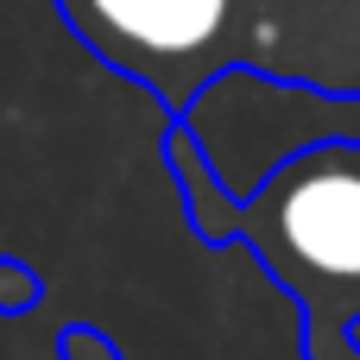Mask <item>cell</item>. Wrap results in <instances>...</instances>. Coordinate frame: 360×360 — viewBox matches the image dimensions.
<instances>
[{
    "label": "cell",
    "instance_id": "obj_1",
    "mask_svg": "<svg viewBox=\"0 0 360 360\" xmlns=\"http://www.w3.org/2000/svg\"><path fill=\"white\" fill-rule=\"evenodd\" d=\"M158 152L196 240L247 247L297 304L304 360H360V139H329L285 158L247 196L215 184L177 120H165Z\"/></svg>",
    "mask_w": 360,
    "mask_h": 360
},
{
    "label": "cell",
    "instance_id": "obj_2",
    "mask_svg": "<svg viewBox=\"0 0 360 360\" xmlns=\"http://www.w3.org/2000/svg\"><path fill=\"white\" fill-rule=\"evenodd\" d=\"M70 38L177 120L221 70L360 95V0H51Z\"/></svg>",
    "mask_w": 360,
    "mask_h": 360
},
{
    "label": "cell",
    "instance_id": "obj_3",
    "mask_svg": "<svg viewBox=\"0 0 360 360\" xmlns=\"http://www.w3.org/2000/svg\"><path fill=\"white\" fill-rule=\"evenodd\" d=\"M177 127L190 133L215 184L228 196H247L285 158L329 146V139H360V95L316 89V82H278L259 70H221L177 114Z\"/></svg>",
    "mask_w": 360,
    "mask_h": 360
},
{
    "label": "cell",
    "instance_id": "obj_4",
    "mask_svg": "<svg viewBox=\"0 0 360 360\" xmlns=\"http://www.w3.org/2000/svg\"><path fill=\"white\" fill-rule=\"evenodd\" d=\"M38 297H44V278H38L25 259H6V253H0V316H25Z\"/></svg>",
    "mask_w": 360,
    "mask_h": 360
},
{
    "label": "cell",
    "instance_id": "obj_5",
    "mask_svg": "<svg viewBox=\"0 0 360 360\" xmlns=\"http://www.w3.org/2000/svg\"><path fill=\"white\" fill-rule=\"evenodd\" d=\"M57 360H127L114 348V335H101L95 323H63L57 329Z\"/></svg>",
    "mask_w": 360,
    "mask_h": 360
}]
</instances>
